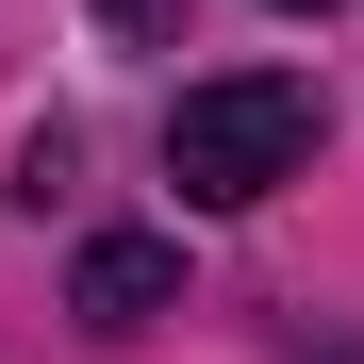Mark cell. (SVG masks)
Wrapping results in <instances>:
<instances>
[{
    "label": "cell",
    "mask_w": 364,
    "mask_h": 364,
    "mask_svg": "<svg viewBox=\"0 0 364 364\" xmlns=\"http://www.w3.org/2000/svg\"><path fill=\"white\" fill-rule=\"evenodd\" d=\"M315 166V83L298 67H232V83H182L166 116V182L182 199H265V182Z\"/></svg>",
    "instance_id": "cell-1"
},
{
    "label": "cell",
    "mask_w": 364,
    "mask_h": 364,
    "mask_svg": "<svg viewBox=\"0 0 364 364\" xmlns=\"http://www.w3.org/2000/svg\"><path fill=\"white\" fill-rule=\"evenodd\" d=\"M166 298H182V249H166V232H100V249L67 265V315L83 331H149Z\"/></svg>",
    "instance_id": "cell-2"
},
{
    "label": "cell",
    "mask_w": 364,
    "mask_h": 364,
    "mask_svg": "<svg viewBox=\"0 0 364 364\" xmlns=\"http://www.w3.org/2000/svg\"><path fill=\"white\" fill-rule=\"evenodd\" d=\"M100 33H133V50H166V33H182V0H100Z\"/></svg>",
    "instance_id": "cell-3"
},
{
    "label": "cell",
    "mask_w": 364,
    "mask_h": 364,
    "mask_svg": "<svg viewBox=\"0 0 364 364\" xmlns=\"http://www.w3.org/2000/svg\"><path fill=\"white\" fill-rule=\"evenodd\" d=\"M282 17H331V0H282Z\"/></svg>",
    "instance_id": "cell-4"
}]
</instances>
